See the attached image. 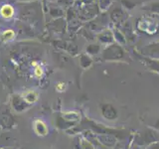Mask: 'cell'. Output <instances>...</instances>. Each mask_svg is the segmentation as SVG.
<instances>
[{
    "mask_svg": "<svg viewBox=\"0 0 159 149\" xmlns=\"http://www.w3.org/2000/svg\"><path fill=\"white\" fill-rule=\"evenodd\" d=\"M11 106L16 112H23L31 106L25 102L22 94H14L11 98Z\"/></svg>",
    "mask_w": 159,
    "mask_h": 149,
    "instance_id": "cell-1",
    "label": "cell"
},
{
    "mask_svg": "<svg viewBox=\"0 0 159 149\" xmlns=\"http://www.w3.org/2000/svg\"><path fill=\"white\" fill-rule=\"evenodd\" d=\"M33 128L35 133L39 136H46L49 133V128L47 126V124L42 119H36L33 123Z\"/></svg>",
    "mask_w": 159,
    "mask_h": 149,
    "instance_id": "cell-2",
    "label": "cell"
},
{
    "mask_svg": "<svg viewBox=\"0 0 159 149\" xmlns=\"http://www.w3.org/2000/svg\"><path fill=\"white\" fill-rule=\"evenodd\" d=\"M15 124L14 118L8 111L0 113V126L4 128H12Z\"/></svg>",
    "mask_w": 159,
    "mask_h": 149,
    "instance_id": "cell-3",
    "label": "cell"
},
{
    "mask_svg": "<svg viewBox=\"0 0 159 149\" xmlns=\"http://www.w3.org/2000/svg\"><path fill=\"white\" fill-rule=\"evenodd\" d=\"M23 98L25 99V102H26L27 103H29L30 106L33 103H35L37 102L38 99V93L35 92V91H28L26 92L25 93L22 94Z\"/></svg>",
    "mask_w": 159,
    "mask_h": 149,
    "instance_id": "cell-4",
    "label": "cell"
},
{
    "mask_svg": "<svg viewBox=\"0 0 159 149\" xmlns=\"http://www.w3.org/2000/svg\"><path fill=\"white\" fill-rule=\"evenodd\" d=\"M13 12L14 10L11 6H9V5H5L1 8V15L4 17V18H10L13 15Z\"/></svg>",
    "mask_w": 159,
    "mask_h": 149,
    "instance_id": "cell-5",
    "label": "cell"
},
{
    "mask_svg": "<svg viewBox=\"0 0 159 149\" xmlns=\"http://www.w3.org/2000/svg\"><path fill=\"white\" fill-rule=\"evenodd\" d=\"M56 89H57L58 92H60V93L64 92L65 89H66V84H65V83H62V82L58 83V84H56Z\"/></svg>",
    "mask_w": 159,
    "mask_h": 149,
    "instance_id": "cell-6",
    "label": "cell"
},
{
    "mask_svg": "<svg viewBox=\"0 0 159 149\" xmlns=\"http://www.w3.org/2000/svg\"><path fill=\"white\" fill-rule=\"evenodd\" d=\"M42 74H43V69L41 67H37L36 69H35V76L41 77Z\"/></svg>",
    "mask_w": 159,
    "mask_h": 149,
    "instance_id": "cell-7",
    "label": "cell"
},
{
    "mask_svg": "<svg viewBox=\"0 0 159 149\" xmlns=\"http://www.w3.org/2000/svg\"><path fill=\"white\" fill-rule=\"evenodd\" d=\"M0 149H12V148H0Z\"/></svg>",
    "mask_w": 159,
    "mask_h": 149,
    "instance_id": "cell-8",
    "label": "cell"
},
{
    "mask_svg": "<svg viewBox=\"0 0 159 149\" xmlns=\"http://www.w3.org/2000/svg\"><path fill=\"white\" fill-rule=\"evenodd\" d=\"M0 133H1V126H0Z\"/></svg>",
    "mask_w": 159,
    "mask_h": 149,
    "instance_id": "cell-9",
    "label": "cell"
}]
</instances>
